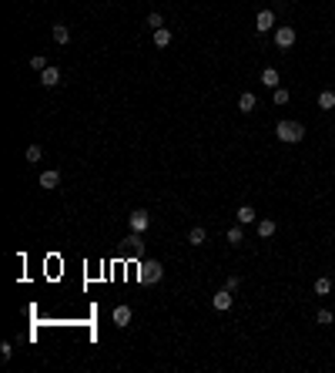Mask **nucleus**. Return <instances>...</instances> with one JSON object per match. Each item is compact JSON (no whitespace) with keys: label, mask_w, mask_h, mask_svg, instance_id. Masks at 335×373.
<instances>
[{"label":"nucleus","mask_w":335,"mask_h":373,"mask_svg":"<svg viewBox=\"0 0 335 373\" xmlns=\"http://www.w3.org/2000/svg\"><path fill=\"white\" fill-rule=\"evenodd\" d=\"M275 138L285 141V145H298L302 138H305V128L298 121H278L275 124Z\"/></svg>","instance_id":"f257e3e1"},{"label":"nucleus","mask_w":335,"mask_h":373,"mask_svg":"<svg viewBox=\"0 0 335 373\" xmlns=\"http://www.w3.org/2000/svg\"><path fill=\"white\" fill-rule=\"evenodd\" d=\"M138 279H141V283H161V279H164V266H161V262H141V272H138Z\"/></svg>","instance_id":"f03ea898"},{"label":"nucleus","mask_w":335,"mask_h":373,"mask_svg":"<svg viewBox=\"0 0 335 373\" xmlns=\"http://www.w3.org/2000/svg\"><path fill=\"white\" fill-rule=\"evenodd\" d=\"M295 41H298L295 27H275V47H278V51H288V47H295Z\"/></svg>","instance_id":"7ed1b4c3"},{"label":"nucleus","mask_w":335,"mask_h":373,"mask_svg":"<svg viewBox=\"0 0 335 373\" xmlns=\"http://www.w3.org/2000/svg\"><path fill=\"white\" fill-rule=\"evenodd\" d=\"M128 226H131V232H148V226H151L148 209H134V212L128 215Z\"/></svg>","instance_id":"20e7f679"},{"label":"nucleus","mask_w":335,"mask_h":373,"mask_svg":"<svg viewBox=\"0 0 335 373\" xmlns=\"http://www.w3.org/2000/svg\"><path fill=\"white\" fill-rule=\"evenodd\" d=\"M255 31L258 34H268V31H275V11H258V17H255Z\"/></svg>","instance_id":"39448f33"},{"label":"nucleus","mask_w":335,"mask_h":373,"mask_svg":"<svg viewBox=\"0 0 335 373\" xmlns=\"http://www.w3.org/2000/svg\"><path fill=\"white\" fill-rule=\"evenodd\" d=\"M212 306L218 309V313H224V309H232V306H234V293H232V289H218V293L212 296Z\"/></svg>","instance_id":"423d86ee"},{"label":"nucleus","mask_w":335,"mask_h":373,"mask_svg":"<svg viewBox=\"0 0 335 373\" xmlns=\"http://www.w3.org/2000/svg\"><path fill=\"white\" fill-rule=\"evenodd\" d=\"M40 84H44V88H57V84H60V71H57L54 64H47V68L40 71Z\"/></svg>","instance_id":"0eeeda50"},{"label":"nucleus","mask_w":335,"mask_h":373,"mask_svg":"<svg viewBox=\"0 0 335 373\" xmlns=\"http://www.w3.org/2000/svg\"><path fill=\"white\" fill-rule=\"evenodd\" d=\"M37 181H40V189H57V185H60V171H57V168H44Z\"/></svg>","instance_id":"6e6552de"},{"label":"nucleus","mask_w":335,"mask_h":373,"mask_svg":"<svg viewBox=\"0 0 335 373\" xmlns=\"http://www.w3.org/2000/svg\"><path fill=\"white\" fill-rule=\"evenodd\" d=\"M258 108V98L252 94V91H242V98H238V111L242 114H252Z\"/></svg>","instance_id":"1a4fd4ad"},{"label":"nucleus","mask_w":335,"mask_h":373,"mask_svg":"<svg viewBox=\"0 0 335 373\" xmlns=\"http://www.w3.org/2000/svg\"><path fill=\"white\" fill-rule=\"evenodd\" d=\"M275 229H278V226H275V219H258V222H255L258 239H272V236H275Z\"/></svg>","instance_id":"9d476101"},{"label":"nucleus","mask_w":335,"mask_h":373,"mask_svg":"<svg viewBox=\"0 0 335 373\" xmlns=\"http://www.w3.org/2000/svg\"><path fill=\"white\" fill-rule=\"evenodd\" d=\"M262 84H265V88H272V91H275V88H282L278 71H275V68H265V71H262Z\"/></svg>","instance_id":"9b49d317"},{"label":"nucleus","mask_w":335,"mask_h":373,"mask_svg":"<svg viewBox=\"0 0 335 373\" xmlns=\"http://www.w3.org/2000/svg\"><path fill=\"white\" fill-rule=\"evenodd\" d=\"M128 246H131V256H138V259L144 256V239H141V232H131V236H128Z\"/></svg>","instance_id":"f8f14e48"},{"label":"nucleus","mask_w":335,"mask_h":373,"mask_svg":"<svg viewBox=\"0 0 335 373\" xmlns=\"http://www.w3.org/2000/svg\"><path fill=\"white\" fill-rule=\"evenodd\" d=\"M114 326H128V323H131V309H128V306H114Z\"/></svg>","instance_id":"ddd939ff"},{"label":"nucleus","mask_w":335,"mask_h":373,"mask_svg":"<svg viewBox=\"0 0 335 373\" xmlns=\"http://www.w3.org/2000/svg\"><path fill=\"white\" fill-rule=\"evenodd\" d=\"M234 215H238V222H242V226H248V222H255V219H258V212L252 209V205H242Z\"/></svg>","instance_id":"4468645a"},{"label":"nucleus","mask_w":335,"mask_h":373,"mask_svg":"<svg viewBox=\"0 0 335 373\" xmlns=\"http://www.w3.org/2000/svg\"><path fill=\"white\" fill-rule=\"evenodd\" d=\"M204 239H208V232H204L201 226H194L188 232V246H204Z\"/></svg>","instance_id":"2eb2a0df"},{"label":"nucleus","mask_w":335,"mask_h":373,"mask_svg":"<svg viewBox=\"0 0 335 373\" xmlns=\"http://www.w3.org/2000/svg\"><path fill=\"white\" fill-rule=\"evenodd\" d=\"M154 47H171V31L168 27H158L154 31Z\"/></svg>","instance_id":"dca6fc26"},{"label":"nucleus","mask_w":335,"mask_h":373,"mask_svg":"<svg viewBox=\"0 0 335 373\" xmlns=\"http://www.w3.org/2000/svg\"><path fill=\"white\" fill-rule=\"evenodd\" d=\"M224 239H228L232 246H242V242H245V232H242V222H238V226H232V229H228V236H224Z\"/></svg>","instance_id":"f3484780"},{"label":"nucleus","mask_w":335,"mask_h":373,"mask_svg":"<svg viewBox=\"0 0 335 373\" xmlns=\"http://www.w3.org/2000/svg\"><path fill=\"white\" fill-rule=\"evenodd\" d=\"M332 293V279H328V276H318V279H315V296H328Z\"/></svg>","instance_id":"a211bd4d"},{"label":"nucleus","mask_w":335,"mask_h":373,"mask_svg":"<svg viewBox=\"0 0 335 373\" xmlns=\"http://www.w3.org/2000/svg\"><path fill=\"white\" fill-rule=\"evenodd\" d=\"M318 108H322V111H332L335 108V91H322V94H318Z\"/></svg>","instance_id":"6ab92c4d"},{"label":"nucleus","mask_w":335,"mask_h":373,"mask_svg":"<svg viewBox=\"0 0 335 373\" xmlns=\"http://www.w3.org/2000/svg\"><path fill=\"white\" fill-rule=\"evenodd\" d=\"M315 323H318V326H332V323H335L332 309H318V313H315Z\"/></svg>","instance_id":"aec40b11"},{"label":"nucleus","mask_w":335,"mask_h":373,"mask_svg":"<svg viewBox=\"0 0 335 373\" xmlns=\"http://www.w3.org/2000/svg\"><path fill=\"white\" fill-rule=\"evenodd\" d=\"M54 41L57 44H67V41H70V31H67L64 24H54Z\"/></svg>","instance_id":"412c9836"},{"label":"nucleus","mask_w":335,"mask_h":373,"mask_svg":"<svg viewBox=\"0 0 335 373\" xmlns=\"http://www.w3.org/2000/svg\"><path fill=\"white\" fill-rule=\"evenodd\" d=\"M40 158H44V151H40V145H30V148H27V161H30V165H37Z\"/></svg>","instance_id":"4be33fe9"},{"label":"nucleus","mask_w":335,"mask_h":373,"mask_svg":"<svg viewBox=\"0 0 335 373\" xmlns=\"http://www.w3.org/2000/svg\"><path fill=\"white\" fill-rule=\"evenodd\" d=\"M148 27H151V31H158V27H164V17H161V14H148Z\"/></svg>","instance_id":"5701e85b"},{"label":"nucleus","mask_w":335,"mask_h":373,"mask_svg":"<svg viewBox=\"0 0 335 373\" xmlns=\"http://www.w3.org/2000/svg\"><path fill=\"white\" fill-rule=\"evenodd\" d=\"M272 101H275V104H288V88H275Z\"/></svg>","instance_id":"b1692460"},{"label":"nucleus","mask_w":335,"mask_h":373,"mask_svg":"<svg viewBox=\"0 0 335 373\" xmlns=\"http://www.w3.org/2000/svg\"><path fill=\"white\" fill-rule=\"evenodd\" d=\"M30 68H34V71H44V68H47V57H44V54H34V57H30Z\"/></svg>","instance_id":"393cba45"},{"label":"nucleus","mask_w":335,"mask_h":373,"mask_svg":"<svg viewBox=\"0 0 335 373\" xmlns=\"http://www.w3.org/2000/svg\"><path fill=\"white\" fill-rule=\"evenodd\" d=\"M14 356V346L10 343H0V360H10Z\"/></svg>","instance_id":"a878e982"},{"label":"nucleus","mask_w":335,"mask_h":373,"mask_svg":"<svg viewBox=\"0 0 335 373\" xmlns=\"http://www.w3.org/2000/svg\"><path fill=\"white\" fill-rule=\"evenodd\" d=\"M238 286H242V283H238V276H228V279H224V289H232V293L238 289Z\"/></svg>","instance_id":"bb28decb"}]
</instances>
